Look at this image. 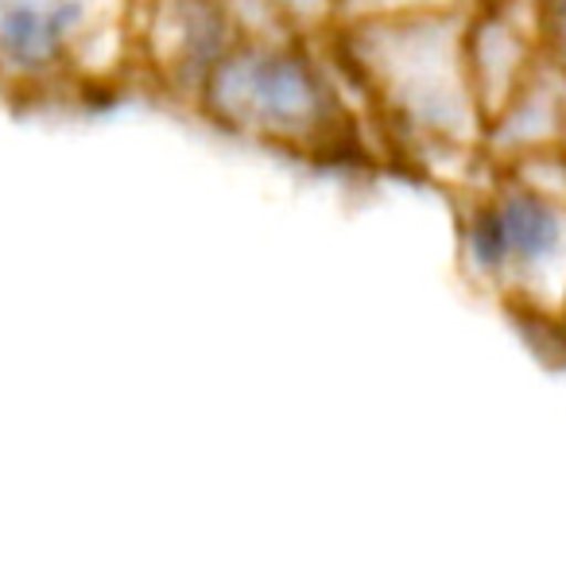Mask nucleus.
<instances>
[{"label":"nucleus","instance_id":"nucleus-1","mask_svg":"<svg viewBox=\"0 0 566 566\" xmlns=\"http://www.w3.org/2000/svg\"><path fill=\"white\" fill-rule=\"evenodd\" d=\"M233 97H241L244 109L268 120H300L311 113L315 90H311L307 74L295 71L287 63H260L252 71L233 78Z\"/></svg>","mask_w":566,"mask_h":566},{"label":"nucleus","instance_id":"nucleus-2","mask_svg":"<svg viewBox=\"0 0 566 566\" xmlns=\"http://www.w3.org/2000/svg\"><path fill=\"white\" fill-rule=\"evenodd\" d=\"M558 241V226L543 206L516 198L504 210H496V218L485 226V252L489 256H516V260H535L547 256Z\"/></svg>","mask_w":566,"mask_h":566}]
</instances>
